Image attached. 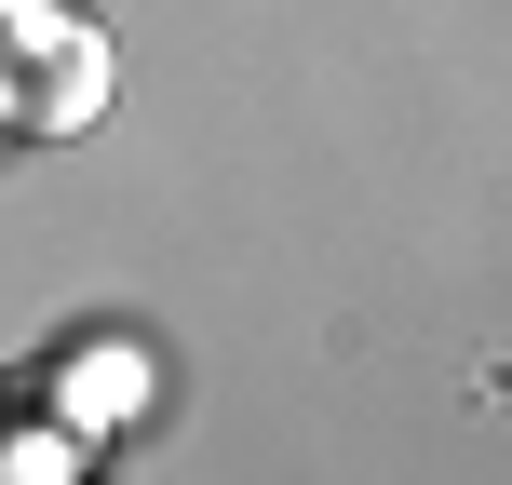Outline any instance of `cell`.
Instances as JSON below:
<instances>
[{
	"label": "cell",
	"instance_id": "cell-1",
	"mask_svg": "<svg viewBox=\"0 0 512 485\" xmlns=\"http://www.w3.org/2000/svg\"><path fill=\"white\" fill-rule=\"evenodd\" d=\"M0 54H14V122L27 135H68L81 108L108 95V54H95V27H68L54 0H0Z\"/></svg>",
	"mask_w": 512,
	"mask_h": 485
}]
</instances>
